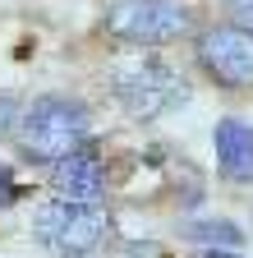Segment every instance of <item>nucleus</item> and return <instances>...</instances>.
<instances>
[{
	"label": "nucleus",
	"instance_id": "6",
	"mask_svg": "<svg viewBox=\"0 0 253 258\" xmlns=\"http://www.w3.org/2000/svg\"><path fill=\"white\" fill-rule=\"evenodd\" d=\"M212 152H216V171L230 184H253V124L221 115L212 124Z\"/></svg>",
	"mask_w": 253,
	"mask_h": 258
},
{
	"label": "nucleus",
	"instance_id": "10",
	"mask_svg": "<svg viewBox=\"0 0 253 258\" xmlns=\"http://www.w3.org/2000/svg\"><path fill=\"white\" fill-rule=\"evenodd\" d=\"M221 5H226V14H230L235 23L253 28V0H221Z\"/></svg>",
	"mask_w": 253,
	"mask_h": 258
},
{
	"label": "nucleus",
	"instance_id": "4",
	"mask_svg": "<svg viewBox=\"0 0 253 258\" xmlns=\"http://www.w3.org/2000/svg\"><path fill=\"white\" fill-rule=\"evenodd\" d=\"M102 28L129 46H166L189 32V10L180 0H115Z\"/></svg>",
	"mask_w": 253,
	"mask_h": 258
},
{
	"label": "nucleus",
	"instance_id": "5",
	"mask_svg": "<svg viewBox=\"0 0 253 258\" xmlns=\"http://www.w3.org/2000/svg\"><path fill=\"white\" fill-rule=\"evenodd\" d=\"M194 60L226 88L253 83V28H244V23H212V28H203L198 42H194Z\"/></svg>",
	"mask_w": 253,
	"mask_h": 258
},
{
	"label": "nucleus",
	"instance_id": "12",
	"mask_svg": "<svg viewBox=\"0 0 253 258\" xmlns=\"http://www.w3.org/2000/svg\"><path fill=\"white\" fill-rule=\"evenodd\" d=\"M194 258H244V253H235V249H198Z\"/></svg>",
	"mask_w": 253,
	"mask_h": 258
},
{
	"label": "nucleus",
	"instance_id": "11",
	"mask_svg": "<svg viewBox=\"0 0 253 258\" xmlns=\"http://www.w3.org/2000/svg\"><path fill=\"white\" fill-rule=\"evenodd\" d=\"M19 199V184H14V171L5 166V161H0V208H10Z\"/></svg>",
	"mask_w": 253,
	"mask_h": 258
},
{
	"label": "nucleus",
	"instance_id": "9",
	"mask_svg": "<svg viewBox=\"0 0 253 258\" xmlns=\"http://www.w3.org/2000/svg\"><path fill=\"white\" fill-rule=\"evenodd\" d=\"M19 120H23L19 102H14L10 92H0V134H10V129H19Z\"/></svg>",
	"mask_w": 253,
	"mask_h": 258
},
{
	"label": "nucleus",
	"instance_id": "8",
	"mask_svg": "<svg viewBox=\"0 0 253 258\" xmlns=\"http://www.w3.org/2000/svg\"><path fill=\"white\" fill-rule=\"evenodd\" d=\"M180 235H184L189 244H203V249H235V253H239V244H244V231H239L235 221H226V217H198V221H184Z\"/></svg>",
	"mask_w": 253,
	"mask_h": 258
},
{
	"label": "nucleus",
	"instance_id": "1",
	"mask_svg": "<svg viewBox=\"0 0 253 258\" xmlns=\"http://www.w3.org/2000/svg\"><path fill=\"white\" fill-rule=\"evenodd\" d=\"M88 139H92V115H88V106L78 97H60V92L37 97L19 120L23 152L33 161H51V166L74 157V152H83Z\"/></svg>",
	"mask_w": 253,
	"mask_h": 258
},
{
	"label": "nucleus",
	"instance_id": "2",
	"mask_svg": "<svg viewBox=\"0 0 253 258\" xmlns=\"http://www.w3.org/2000/svg\"><path fill=\"white\" fill-rule=\"evenodd\" d=\"M111 92L120 111L147 124V120H161L171 111H180L189 102V79L180 70H171L166 60H134V64H120V70L111 74Z\"/></svg>",
	"mask_w": 253,
	"mask_h": 258
},
{
	"label": "nucleus",
	"instance_id": "3",
	"mask_svg": "<svg viewBox=\"0 0 253 258\" xmlns=\"http://www.w3.org/2000/svg\"><path fill=\"white\" fill-rule=\"evenodd\" d=\"M33 235L55 258H97L111 240V217L97 203H65L51 199L33 212Z\"/></svg>",
	"mask_w": 253,
	"mask_h": 258
},
{
	"label": "nucleus",
	"instance_id": "7",
	"mask_svg": "<svg viewBox=\"0 0 253 258\" xmlns=\"http://www.w3.org/2000/svg\"><path fill=\"white\" fill-rule=\"evenodd\" d=\"M102 189H106V166L92 148H83V152L51 166V194L65 199V203H97Z\"/></svg>",
	"mask_w": 253,
	"mask_h": 258
}]
</instances>
